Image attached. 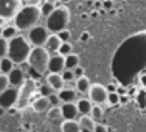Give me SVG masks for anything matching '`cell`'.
<instances>
[{
  "label": "cell",
  "instance_id": "4dcf8cb0",
  "mask_svg": "<svg viewBox=\"0 0 146 132\" xmlns=\"http://www.w3.org/2000/svg\"><path fill=\"white\" fill-rule=\"evenodd\" d=\"M54 92H56V90L51 87L48 82H45L42 87L39 89V95H44V96H48V95H51V93H54Z\"/></svg>",
  "mask_w": 146,
  "mask_h": 132
},
{
  "label": "cell",
  "instance_id": "9a60e30c",
  "mask_svg": "<svg viewBox=\"0 0 146 132\" xmlns=\"http://www.w3.org/2000/svg\"><path fill=\"white\" fill-rule=\"evenodd\" d=\"M47 82H48V84H50L54 90H56V92H59V90L64 89V84H65L62 75H61V73H53V72H50V73H48Z\"/></svg>",
  "mask_w": 146,
  "mask_h": 132
},
{
  "label": "cell",
  "instance_id": "d6a6232c",
  "mask_svg": "<svg viewBox=\"0 0 146 132\" xmlns=\"http://www.w3.org/2000/svg\"><path fill=\"white\" fill-rule=\"evenodd\" d=\"M61 75H62V78H64L65 82H70V81H73V79H76V78H75V73H73L72 68H64Z\"/></svg>",
  "mask_w": 146,
  "mask_h": 132
},
{
  "label": "cell",
  "instance_id": "f1b7e54d",
  "mask_svg": "<svg viewBox=\"0 0 146 132\" xmlns=\"http://www.w3.org/2000/svg\"><path fill=\"white\" fill-rule=\"evenodd\" d=\"M73 51V47L70 45V42H61V47H59V50H58V53H61L62 56H67V54H70Z\"/></svg>",
  "mask_w": 146,
  "mask_h": 132
},
{
  "label": "cell",
  "instance_id": "603a6c76",
  "mask_svg": "<svg viewBox=\"0 0 146 132\" xmlns=\"http://www.w3.org/2000/svg\"><path fill=\"white\" fill-rule=\"evenodd\" d=\"M0 68H2V73H6V75H8L9 72L14 68V61H13L9 56L0 58Z\"/></svg>",
  "mask_w": 146,
  "mask_h": 132
},
{
  "label": "cell",
  "instance_id": "5bb4252c",
  "mask_svg": "<svg viewBox=\"0 0 146 132\" xmlns=\"http://www.w3.org/2000/svg\"><path fill=\"white\" fill-rule=\"evenodd\" d=\"M61 112L64 120H70V118H76L78 115V106H76L75 101H68V103H62L61 106Z\"/></svg>",
  "mask_w": 146,
  "mask_h": 132
},
{
  "label": "cell",
  "instance_id": "cb8c5ba5",
  "mask_svg": "<svg viewBox=\"0 0 146 132\" xmlns=\"http://www.w3.org/2000/svg\"><path fill=\"white\" fill-rule=\"evenodd\" d=\"M79 65V56L76 53H72L70 54H67V56H65V68H75V67H78Z\"/></svg>",
  "mask_w": 146,
  "mask_h": 132
},
{
  "label": "cell",
  "instance_id": "8fae6325",
  "mask_svg": "<svg viewBox=\"0 0 146 132\" xmlns=\"http://www.w3.org/2000/svg\"><path fill=\"white\" fill-rule=\"evenodd\" d=\"M65 68V56H62L61 53H51L50 59H48V72L53 73H62V70Z\"/></svg>",
  "mask_w": 146,
  "mask_h": 132
},
{
  "label": "cell",
  "instance_id": "e0dca14e",
  "mask_svg": "<svg viewBox=\"0 0 146 132\" xmlns=\"http://www.w3.org/2000/svg\"><path fill=\"white\" fill-rule=\"evenodd\" d=\"M61 37L58 36V33H53V34H50L48 36V39H47V42H45L44 47L47 48L50 53H56V51L59 50V47H61Z\"/></svg>",
  "mask_w": 146,
  "mask_h": 132
},
{
  "label": "cell",
  "instance_id": "5b68a950",
  "mask_svg": "<svg viewBox=\"0 0 146 132\" xmlns=\"http://www.w3.org/2000/svg\"><path fill=\"white\" fill-rule=\"evenodd\" d=\"M50 51L40 45V47H33L28 56V65L31 68H34L36 72H39L40 75H45L48 72V59H50Z\"/></svg>",
  "mask_w": 146,
  "mask_h": 132
},
{
  "label": "cell",
  "instance_id": "4316f807",
  "mask_svg": "<svg viewBox=\"0 0 146 132\" xmlns=\"http://www.w3.org/2000/svg\"><path fill=\"white\" fill-rule=\"evenodd\" d=\"M8 47H9V40L0 36V58L8 56Z\"/></svg>",
  "mask_w": 146,
  "mask_h": 132
},
{
  "label": "cell",
  "instance_id": "d590c367",
  "mask_svg": "<svg viewBox=\"0 0 146 132\" xmlns=\"http://www.w3.org/2000/svg\"><path fill=\"white\" fill-rule=\"evenodd\" d=\"M107 131H109L107 126H104V124H101V123H95V131L93 132H107Z\"/></svg>",
  "mask_w": 146,
  "mask_h": 132
},
{
  "label": "cell",
  "instance_id": "d4e9b609",
  "mask_svg": "<svg viewBox=\"0 0 146 132\" xmlns=\"http://www.w3.org/2000/svg\"><path fill=\"white\" fill-rule=\"evenodd\" d=\"M17 33H19V30H17V27L16 25H9V27H3V33H2V36L5 37V39H13L14 36H17Z\"/></svg>",
  "mask_w": 146,
  "mask_h": 132
},
{
  "label": "cell",
  "instance_id": "b9f144b4",
  "mask_svg": "<svg viewBox=\"0 0 146 132\" xmlns=\"http://www.w3.org/2000/svg\"><path fill=\"white\" fill-rule=\"evenodd\" d=\"M2 33H3V27H2V23H0V36H2Z\"/></svg>",
  "mask_w": 146,
  "mask_h": 132
},
{
  "label": "cell",
  "instance_id": "f35d334b",
  "mask_svg": "<svg viewBox=\"0 0 146 132\" xmlns=\"http://www.w3.org/2000/svg\"><path fill=\"white\" fill-rule=\"evenodd\" d=\"M89 37H90L89 34H87V33H84V34L81 36V40H82V42H84V40H89Z\"/></svg>",
  "mask_w": 146,
  "mask_h": 132
},
{
  "label": "cell",
  "instance_id": "7402d4cb",
  "mask_svg": "<svg viewBox=\"0 0 146 132\" xmlns=\"http://www.w3.org/2000/svg\"><path fill=\"white\" fill-rule=\"evenodd\" d=\"M47 115L50 121H59V120H64L61 112V106H51L50 109L47 110Z\"/></svg>",
  "mask_w": 146,
  "mask_h": 132
},
{
  "label": "cell",
  "instance_id": "30bf717a",
  "mask_svg": "<svg viewBox=\"0 0 146 132\" xmlns=\"http://www.w3.org/2000/svg\"><path fill=\"white\" fill-rule=\"evenodd\" d=\"M17 98H19V89L11 86L0 93V106L5 109H11L17 104Z\"/></svg>",
  "mask_w": 146,
  "mask_h": 132
},
{
  "label": "cell",
  "instance_id": "44dd1931",
  "mask_svg": "<svg viewBox=\"0 0 146 132\" xmlns=\"http://www.w3.org/2000/svg\"><path fill=\"white\" fill-rule=\"evenodd\" d=\"M61 103H68V101H75L76 99V92L73 89H62L58 92Z\"/></svg>",
  "mask_w": 146,
  "mask_h": 132
},
{
  "label": "cell",
  "instance_id": "d6986e66",
  "mask_svg": "<svg viewBox=\"0 0 146 132\" xmlns=\"http://www.w3.org/2000/svg\"><path fill=\"white\" fill-rule=\"evenodd\" d=\"M78 121H79V126H81V131H86V132H93L95 131V123L96 121L90 115H81V118H79Z\"/></svg>",
  "mask_w": 146,
  "mask_h": 132
},
{
  "label": "cell",
  "instance_id": "3957f363",
  "mask_svg": "<svg viewBox=\"0 0 146 132\" xmlns=\"http://www.w3.org/2000/svg\"><path fill=\"white\" fill-rule=\"evenodd\" d=\"M31 44L28 39L23 36L17 34L13 39H9V47H8V56L14 61V64H23L28 61L30 51H31Z\"/></svg>",
  "mask_w": 146,
  "mask_h": 132
},
{
  "label": "cell",
  "instance_id": "6da1fadb",
  "mask_svg": "<svg viewBox=\"0 0 146 132\" xmlns=\"http://www.w3.org/2000/svg\"><path fill=\"white\" fill-rule=\"evenodd\" d=\"M146 68V31L127 37L112 59V73L121 84H132Z\"/></svg>",
  "mask_w": 146,
  "mask_h": 132
},
{
  "label": "cell",
  "instance_id": "ac0fdd59",
  "mask_svg": "<svg viewBox=\"0 0 146 132\" xmlns=\"http://www.w3.org/2000/svg\"><path fill=\"white\" fill-rule=\"evenodd\" d=\"M61 131L62 132H79L81 126L76 118H70V120H64L61 123Z\"/></svg>",
  "mask_w": 146,
  "mask_h": 132
},
{
  "label": "cell",
  "instance_id": "ab89813d",
  "mask_svg": "<svg viewBox=\"0 0 146 132\" xmlns=\"http://www.w3.org/2000/svg\"><path fill=\"white\" fill-rule=\"evenodd\" d=\"M45 2H48V3H51V5H56V3L59 2V0H45Z\"/></svg>",
  "mask_w": 146,
  "mask_h": 132
},
{
  "label": "cell",
  "instance_id": "52a82bcc",
  "mask_svg": "<svg viewBox=\"0 0 146 132\" xmlns=\"http://www.w3.org/2000/svg\"><path fill=\"white\" fill-rule=\"evenodd\" d=\"M48 28L42 25H34L33 28L28 30V40L33 47H40V45H45L48 39Z\"/></svg>",
  "mask_w": 146,
  "mask_h": 132
},
{
  "label": "cell",
  "instance_id": "74e56055",
  "mask_svg": "<svg viewBox=\"0 0 146 132\" xmlns=\"http://www.w3.org/2000/svg\"><path fill=\"white\" fill-rule=\"evenodd\" d=\"M140 82L143 86V89H146V75H140Z\"/></svg>",
  "mask_w": 146,
  "mask_h": 132
},
{
  "label": "cell",
  "instance_id": "4fadbf2b",
  "mask_svg": "<svg viewBox=\"0 0 146 132\" xmlns=\"http://www.w3.org/2000/svg\"><path fill=\"white\" fill-rule=\"evenodd\" d=\"M31 107H33L34 112L44 113V112H47V110L51 107V104H50V99H48V96L40 95V96H37L36 99H33V103H31Z\"/></svg>",
  "mask_w": 146,
  "mask_h": 132
},
{
  "label": "cell",
  "instance_id": "1f68e13d",
  "mask_svg": "<svg viewBox=\"0 0 146 132\" xmlns=\"http://www.w3.org/2000/svg\"><path fill=\"white\" fill-rule=\"evenodd\" d=\"M54 6H56V5H51V3H48V2H44V5L40 6V13H42V16L47 17L54 9Z\"/></svg>",
  "mask_w": 146,
  "mask_h": 132
},
{
  "label": "cell",
  "instance_id": "7c38bea8",
  "mask_svg": "<svg viewBox=\"0 0 146 132\" xmlns=\"http://www.w3.org/2000/svg\"><path fill=\"white\" fill-rule=\"evenodd\" d=\"M8 79H9V86H13V87H17V89H19L20 86L25 82L27 76H25V73H23L22 68L14 67V68H13V70L8 73Z\"/></svg>",
  "mask_w": 146,
  "mask_h": 132
},
{
  "label": "cell",
  "instance_id": "2e32d148",
  "mask_svg": "<svg viewBox=\"0 0 146 132\" xmlns=\"http://www.w3.org/2000/svg\"><path fill=\"white\" fill-rule=\"evenodd\" d=\"M75 81H76V82H75L76 92L82 93V95H87L90 87H92V82H90V79H89L86 75H82V76H79V78H76Z\"/></svg>",
  "mask_w": 146,
  "mask_h": 132
},
{
  "label": "cell",
  "instance_id": "e575fe53",
  "mask_svg": "<svg viewBox=\"0 0 146 132\" xmlns=\"http://www.w3.org/2000/svg\"><path fill=\"white\" fill-rule=\"evenodd\" d=\"M58 36L61 37V40H62V42H67V40H70L72 34H70V31H68L67 28H64V30H61V31L58 33Z\"/></svg>",
  "mask_w": 146,
  "mask_h": 132
},
{
  "label": "cell",
  "instance_id": "9c48e42d",
  "mask_svg": "<svg viewBox=\"0 0 146 132\" xmlns=\"http://www.w3.org/2000/svg\"><path fill=\"white\" fill-rule=\"evenodd\" d=\"M89 98L93 104H106L107 103V95H109V90L101 84H92V87L89 90Z\"/></svg>",
  "mask_w": 146,
  "mask_h": 132
},
{
  "label": "cell",
  "instance_id": "ba28073f",
  "mask_svg": "<svg viewBox=\"0 0 146 132\" xmlns=\"http://www.w3.org/2000/svg\"><path fill=\"white\" fill-rule=\"evenodd\" d=\"M20 8H22V0H0V17L14 19Z\"/></svg>",
  "mask_w": 146,
  "mask_h": 132
},
{
  "label": "cell",
  "instance_id": "8d00e7d4",
  "mask_svg": "<svg viewBox=\"0 0 146 132\" xmlns=\"http://www.w3.org/2000/svg\"><path fill=\"white\" fill-rule=\"evenodd\" d=\"M73 73H75V78H79V76H82V75H84V72H82V68L78 65V67H75V68H73Z\"/></svg>",
  "mask_w": 146,
  "mask_h": 132
},
{
  "label": "cell",
  "instance_id": "ee69618b",
  "mask_svg": "<svg viewBox=\"0 0 146 132\" xmlns=\"http://www.w3.org/2000/svg\"><path fill=\"white\" fill-rule=\"evenodd\" d=\"M0 73H2V68H0Z\"/></svg>",
  "mask_w": 146,
  "mask_h": 132
},
{
  "label": "cell",
  "instance_id": "484cf974",
  "mask_svg": "<svg viewBox=\"0 0 146 132\" xmlns=\"http://www.w3.org/2000/svg\"><path fill=\"white\" fill-rule=\"evenodd\" d=\"M90 117H92L95 121L101 120V118H103V107H101V104H93L92 112H90Z\"/></svg>",
  "mask_w": 146,
  "mask_h": 132
},
{
  "label": "cell",
  "instance_id": "f546056e",
  "mask_svg": "<svg viewBox=\"0 0 146 132\" xmlns=\"http://www.w3.org/2000/svg\"><path fill=\"white\" fill-rule=\"evenodd\" d=\"M9 87V79L6 73H0V93Z\"/></svg>",
  "mask_w": 146,
  "mask_h": 132
},
{
  "label": "cell",
  "instance_id": "7bdbcfd3",
  "mask_svg": "<svg viewBox=\"0 0 146 132\" xmlns=\"http://www.w3.org/2000/svg\"><path fill=\"white\" fill-rule=\"evenodd\" d=\"M59 2H62V3H68V2H72V0H59Z\"/></svg>",
  "mask_w": 146,
  "mask_h": 132
},
{
  "label": "cell",
  "instance_id": "ffe728a7",
  "mask_svg": "<svg viewBox=\"0 0 146 132\" xmlns=\"http://www.w3.org/2000/svg\"><path fill=\"white\" fill-rule=\"evenodd\" d=\"M76 106H78V112L81 113V115H90V112H92V107H93V103L86 98H81L76 101Z\"/></svg>",
  "mask_w": 146,
  "mask_h": 132
},
{
  "label": "cell",
  "instance_id": "60d3db41",
  "mask_svg": "<svg viewBox=\"0 0 146 132\" xmlns=\"http://www.w3.org/2000/svg\"><path fill=\"white\" fill-rule=\"evenodd\" d=\"M5 110H6V109H5V107H2V106H0V117H2V115H3V113H5Z\"/></svg>",
  "mask_w": 146,
  "mask_h": 132
},
{
  "label": "cell",
  "instance_id": "8992f818",
  "mask_svg": "<svg viewBox=\"0 0 146 132\" xmlns=\"http://www.w3.org/2000/svg\"><path fill=\"white\" fill-rule=\"evenodd\" d=\"M36 93V82H34V79H25V82H23L22 86L19 87V98H17V109H23V107L28 106L31 96Z\"/></svg>",
  "mask_w": 146,
  "mask_h": 132
},
{
  "label": "cell",
  "instance_id": "83f0119b",
  "mask_svg": "<svg viewBox=\"0 0 146 132\" xmlns=\"http://www.w3.org/2000/svg\"><path fill=\"white\" fill-rule=\"evenodd\" d=\"M107 103H109L110 106H117V104H120V93H118L117 90L109 92V95H107Z\"/></svg>",
  "mask_w": 146,
  "mask_h": 132
},
{
  "label": "cell",
  "instance_id": "7a4b0ae2",
  "mask_svg": "<svg viewBox=\"0 0 146 132\" xmlns=\"http://www.w3.org/2000/svg\"><path fill=\"white\" fill-rule=\"evenodd\" d=\"M42 17L40 13V6L36 5H25L17 11V14L14 16V25L17 27L19 31H28L30 28H33L34 25H37Z\"/></svg>",
  "mask_w": 146,
  "mask_h": 132
},
{
  "label": "cell",
  "instance_id": "836d02e7",
  "mask_svg": "<svg viewBox=\"0 0 146 132\" xmlns=\"http://www.w3.org/2000/svg\"><path fill=\"white\" fill-rule=\"evenodd\" d=\"M48 99H50V104H51V106H61V98H59L58 92L48 95Z\"/></svg>",
  "mask_w": 146,
  "mask_h": 132
},
{
  "label": "cell",
  "instance_id": "277c9868",
  "mask_svg": "<svg viewBox=\"0 0 146 132\" xmlns=\"http://www.w3.org/2000/svg\"><path fill=\"white\" fill-rule=\"evenodd\" d=\"M68 22H70V9L65 5H61L54 6V9L47 16L45 27L48 28L50 33H59L61 30L67 28Z\"/></svg>",
  "mask_w": 146,
  "mask_h": 132
}]
</instances>
